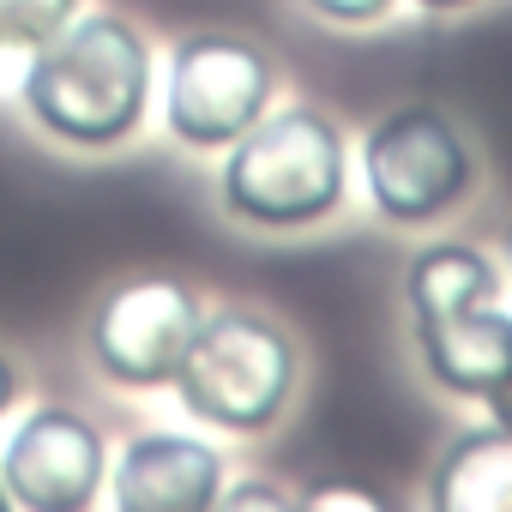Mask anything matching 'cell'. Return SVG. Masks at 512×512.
Here are the masks:
<instances>
[{
    "label": "cell",
    "instance_id": "6da1fadb",
    "mask_svg": "<svg viewBox=\"0 0 512 512\" xmlns=\"http://www.w3.org/2000/svg\"><path fill=\"white\" fill-rule=\"evenodd\" d=\"M157 55L151 37L115 7H79L19 67L25 121L67 151H121L151 121Z\"/></svg>",
    "mask_w": 512,
    "mask_h": 512
},
{
    "label": "cell",
    "instance_id": "7a4b0ae2",
    "mask_svg": "<svg viewBox=\"0 0 512 512\" xmlns=\"http://www.w3.org/2000/svg\"><path fill=\"white\" fill-rule=\"evenodd\" d=\"M350 139L320 103H272L241 139L223 145L217 205L260 235L320 229L350 199Z\"/></svg>",
    "mask_w": 512,
    "mask_h": 512
},
{
    "label": "cell",
    "instance_id": "3957f363",
    "mask_svg": "<svg viewBox=\"0 0 512 512\" xmlns=\"http://www.w3.org/2000/svg\"><path fill=\"white\" fill-rule=\"evenodd\" d=\"M404 308L422 374L464 404H482L512 374V314L500 266L476 241H428L404 266Z\"/></svg>",
    "mask_w": 512,
    "mask_h": 512
},
{
    "label": "cell",
    "instance_id": "277c9868",
    "mask_svg": "<svg viewBox=\"0 0 512 512\" xmlns=\"http://www.w3.org/2000/svg\"><path fill=\"white\" fill-rule=\"evenodd\" d=\"M169 386L193 422L235 434V440H260L296 404L302 350H296L290 326H278L260 308H241V302L205 308Z\"/></svg>",
    "mask_w": 512,
    "mask_h": 512
},
{
    "label": "cell",
    "instance_id": "5b68a950",
    "mask_svg": "<svg viewBox=\"0 0 512 512\" xmlns=\"http://www.w3.org/2000/svg\"><path fill=\"white\" fill-rule=\"evenodd\" d=\"M356 181L392 229H428L470 199L476 151L440 103H398L368 121L356 145Z\"/></svg>",
    "mask_w": 512,
    "mask_h": 512
},
{
    "label": "cell",
    "instance_id": "8992f818",
    "mask_svg": "<svg viewBox=\"0 0 512 512\" xmlns=\"http://www.w3.org/2000/svg\"><path fill=\"white\" fill-rule=\"evenodd\" d=\"M278 103V61L235 31L175 37L157 73V115L181 151H223Z\"/></svg>",
    "mask_w": 512,
    "mask_h": 512
},
{
    "label": "cell",
    "instance_id": "52a82bcc",
    "mask_svg": "<svg viewBox=\"0 0 512 512\" xmlns=\"http://www.w3.org/2000/svg\"><path fill=\"white\" fill-rule=\"evenodd\" d=\"M205 320V302L187 278L133 272L109 284L85 314V356L121 392H163Z\"/></svg>",
    "mask_w": 512,
    "mask_h": 512
},
{
    "label": "cell",
    "instance_id": "ba28073f",
    "mask_svg": "<svg viewBox=\"0 0 512 512\" xmlns=\"http://www.w3.org/2000/svg\"><path fill=\"white\" fill-rule=\"evenodd\" d=\"M0 482L25 512H85L109 482V434L79 404H31L0 440Z\"/></svg>",
    "mask_w": 512,
    "mask_h": 512
},
{
    "label": "cell",
    "instance_id": "9c48e42d",
    "mask_svg": "<svg viewBox=\"0 0 512 512\" xmlns=\"http://www.w3.org/2000/svg\"><path fill=\"white\" fill-rule=\"evenodd\" d=\"M229 464L211 440L187 428H145L109 452L103 500L115 512H211Z\"/></svg>",
    "mask_w": 512,
    "mask_h": 512
},
{
    "label": "cell",
    "instance_id": "30bf717a",
    "mask_svg": "<svg viewBox=\"0 0 512 512\" xmlns=\"http://www.w3.org/2000/svg\"><path fill=\"white\" fill-rule=\"evenodd\" d=\"M422 500L446 512H512V428L476 422L452 434L428 470Z\"/></svg>",
    "mask_w": 512,
    "mask_h": 512
},
{
    "label": "cell",
    "instance_id": "8fae6325",
    "mask_svg": "<svg viewBox=\"0 0 512 512\" xmlns=\"http://www.w3.org/2000/svg\"><path fill=\"white\" fill-rule=\"evenodd\" d=\"M79 7H85V0H0V49H7V55H31Z\"/></svg>",
    "mask_w": 512,
    "mask_h": 512
},
{
    "label": "cell",
    "instance_id": "7c38bea8",
    "mask_svg": "<svg viewBox=\"0 0 512 512\" xmlns=\"http://www.w3.org/2000/svg\"><path fill=\"white\" fill-rule=\"evenodd\" d=\"M302 7H308L314 19L338 25V31H368V25L392 19V7H398V0H302Z\"/></svg>",
    "mask_w": 512,
    "mask_h": 512
},
{
    "label": "cell",
    "instance_id": "4fadbf2b",
    "mask_svg": "<svg viewBox=\"0 0 512 512\" xmlns=\"http://www.w3.org/2000/svg\"><path fill=\"white\" fill-rule=\"evenodd\" d=\"M217 506L223 512H260V506H296V488H272L260 476H241V482H223L217 488Z\"/></svg>",
    "mask_w": 512,
    "mask_h": 512
},
{
    "label": "cell",
    "instance_id": "5bb4252c",
    "mask_svg": "<svg viewBox=\"0 0 512 512\" xmlns=\"http://www.w3.org/2000/svg\"><path fill=\"white\" fill-rule=\"evenodd\" d=\"M296 506H314V512H380L386 500L374 488H350V482H320L308 494H296Z\"/></svg>",
    "mask_w": 512,
    "mask_h": 512
},
{
    "label": "cell",
    "instance_id": "9a60e30c",
    "mask_svg": "<svg viewBox=\"0 0 512 512\" xmlns=\"http://www.w3.org/2000/svg\"><path fill=\"white\" fill-rule=\"evenodd\" d=\"M19 398H25V368H19L7 350H0V416H13Z\"/></svg>",
    "mask_w": 512,
    "mask_h": 512
},
{
    "label": "cell",
    "instance_id": "2e32d148",
    "mask_svg": "<svg viewBox=\"0 0 512 512\" xmlns=\"http://www.w3.org/2000/svg\"><path fill=\"white\" fill-rule=\"evenodd\" d=\"M482 410H488V422L512 428V374H506V386H500V392H488V398H482Z\"/></svg>",
    "mask_w": 512,
    "mask_h": 512
},
{
    "label": "cell",
    "instance_id": "e0dca14e",
    "mask_svg": "<svg viewBox=\"0 0 512 512\" xmlns=\"http://www.w3.org/2000/svg\"><path fill=\"white\" fill-rule=\"evenodd\" d=\"M410 7H422V13H464V7H476V0H410Z\"/></svg>",
    "mask_w": 512,
    "mask_h": 512
},
{
    "label": "cell",
    "instance_id": "ac0fdd59",
    "mask_svg": "<svg viewBox=\"0 0 512 512\" xmlns=\"http://www.w3.org/2000/svg\"><path fill=\"white\" fill-rule=\"evenodd\" d=\"M500 266L512 272V217H506V229H500Z\"/></svg>",
    "mask_w": 512,
    "mask_h": 512
},
{
    "label": "cell",
    "instance_id": "d6986e66",
    "mask_svg": "<svg viewBox=\"0 0 512 512\" xmlns=\"http://www.w3.org/2000/svg\"><path fill=\"white\" fill-rule=\"evenodd\" d=\"M7 506H13V500H7V482H0V512H7Z\"/></svg>",
    "mask_w": 512,
    "mask_h": 512
}]
</instances>
